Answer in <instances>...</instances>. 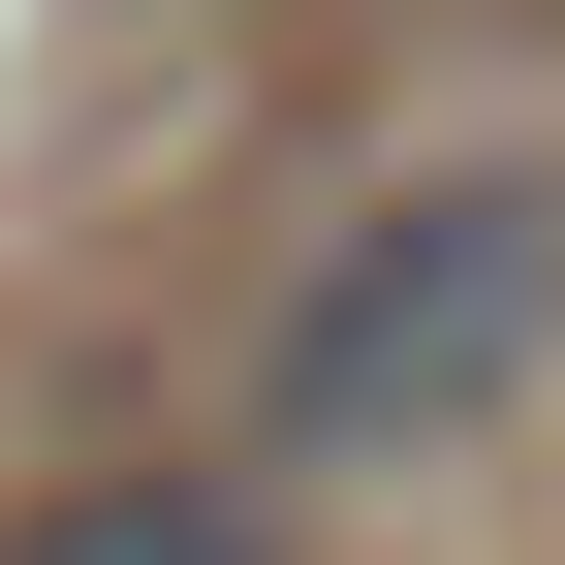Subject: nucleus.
Wrapping results in <instances>:
<instances>
[{
    "label": "nucleus",
    "mask_w": 565,
    "mask_h": 565,
    "mask_svg": "<svg viewBox=\"0 0 565 565\" xmlns=\"http://www.w3.org/2000/svg\"><path fill=\"white\" fill-rule=\"evenodd\" d=\"M0 565H252V503H221V471H95V503H32Z\"/></svg>",
    "instance_id": "f03ea898"
},
{
    "label": "nucleus",
    "mask_w": 565,
    "mask_h": 565,
    "mask_svg": "<svg viewBox=\"0 0 565 565\" xmlns=\"http://www.w3.org/2000/svg\"><path fill=\"white\" fill-rule=\"evenodd\" d=\"M534 345H565V189L534 158L377 189L315 252V315H282V471H440L471 408H534Z\"/></svg>",
    "instance_id": "f257e3e1"
}]
</instances>
